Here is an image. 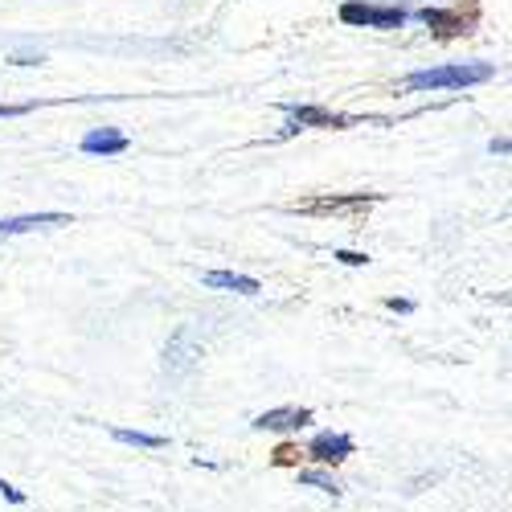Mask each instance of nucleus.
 <instances>
[{
    "mask_svg": "<svg viewBox=\"0 0 512 512\" xmlns=\"http://www.w3.org/2000/svg\"><path fill=\"white\" fill-rule=\"evenodd\" d=\"M300 484H312V488H320V492H340V484H336V476H328V472H300Z\"/></svg>",
    "mask_w": 512,
    "mask_h": 512,
    "instance_id": "nucleus-13",
    "label": "nucleus"
},
{
    "mask_svg": "<svg viewBox=\"0 0 512 512\" xmlns=\"http://www.w3.org/2000/svg\"><path fill=\"white\" fill-rule=\"evenodd\" d=\"M197 357H201V345L193 340V328H177V336L168 340V349H164V369L173 377H181L197 365Z\"/></svg>",
    "mask_w": 512,
    "mask_h": 512,
    "instance_id": "nucleus-7",
    "label": "nucleus"
},
{
    "mask_svg": "<svg viewBox=\"0 0 512 512\" xmlns=\"http://www.w3.org/2000/svg\"><path fill=\"white\" fill-rule=\"evenodd\" d=\"M332 259L345 267H369V254H361V250H332Z\"/></svg>",
    "mask_w": 512,
    "mask_h": 512,
    "instance_id": "nucleus-14",
    "label": "nucleus"
},
{
    "mask_svg": "<svg viewBox=\"0 0 512 512\" xmlns=\"http://www.w3.org/2000/svg\"><path fill=\"white\" fill-rule=\"evenodd\" d=\"M488 148H492V152H500V156H504V152H508V140H504V136H500V140H492V144H488Z\"/></svg>",
    "mask_w": 512,
    "mask_h": 512,
    "instance_id": "nucleus-19",
    "label": "nucleus"
},
{
    "mask_svg": "<svg viewBox=\"0 0 512 512\" xmlns=\"http://www.w3.org/2000/svg\"><path fill=\"white\" fill-rule=\"evenodd\" d=\"M0 496H9L13 504H25V492H17L13 484H5V480H0Z\"/></svg>",
    "mask_w": 512,
    "mask_h": 512,
    "instance_id": "nucleus-17",
    "label": "nucleus"
},
{
    "mask_svg": "<svg viewBox=\"0 0 512 512\" xmlns=\"http://www.w3.org/2000/svg\"><path fill=\"white\" fill-rule=\"evenodd\" d=\"M340 21L357 29H402L410 21L406 5H369V0H345L340 5Z\"/></svg>",
    "mask_w": 512,
    "mask_h": 512,
    "instance_id": "nucleus-2",
    "label": "nucleus"
},
{
    "mask_svg": "<svg viewBox=\"0 0 512 512\" xmlns=\"http://www.w3.org/2000/svg\"><path fill=\"white\" fill-rule=\"evenodd\" d=\"M381 201V193H345V197H312V201H295L291 213H357Z\"/></svg>",
    "mask_w": 512,
    "mask_h": 512,
    "instance_id": "nucleus-5",
    "label": "nucleus"
},
{
    "mask_svg": "<svg viewBox=\"0 0 512 512\" xmlns=\"http://www.w3.org/2000/svg\"><path fill=\"white\" fill-rule=\"evenodd\" d=\"M119 443H127V447H148V451H160L164 447V439L160 435H148V431H127V426H115L111 431Z\"/></svg>",
    "mask_w": 512,
    "mask_h": 512,
    "instance_id": "nucleus-12",
    "label": "nucleus"
},
{
    "mask_svg": "<svg viewBox=\"0 0 512 512\" xmlns=\"http://www.w3.org/2000/svg\"><path fill=\"white\" fill-rule=\"evenodd\" d=\"M496 78L492 62H447V66H426L402 78V95H426V91H467L480 82Z\"/></svg>",
    "mask_w": 512,
    "mask_h": 512,
    "instance_id": "nucleus-1",
    "label": "nucleus"
},
{
    "mask_svg": "<svg viewBox=\"0 0 512 512\" xmlns=\"http://www.w3.org/2000/svg\"><path fill=\"white\" fill-rule=\"evenodd\" d=\"M386 308H394V312H414V304H410V300H398V295H390Z\"/></svg>",
    "mask_w": 512,
    "mask_h": 512,
    "instance_id": "nucleus-18",
    "label": "nucleus"
},
{
    "mask_svg": "<svg viewBox=\"0 0 512 512\" xmlns=\"http://www.w3.org/2000/svg\"><path fill=\"white\" fill-rule=\"evenodd\" d=\"M353 451H357V443H353L349 435H332V431H324V435H316V439L308 443V455H312L316 463H324V467L345 463Z\"/></svg>",
    "mask_w": 512,
    "mask_h": 512,
    "instance_id": "nucleus-9",
    "label": "nucleus"
},
{
    "mask_svg": "<svg viewBox=\"0 0 512 512\" xmlns=\"http://www.w3.org/2000/svg\"><path fill=\"white\" fill-rule=\"evenodd\" d=\"M127 148H132V140H127V132H119V127H91L87 136L78 140V152L82 156H123Z\"/></svg>",
    "mask_w": 512,
    "mask_h": 512,
    "instance_id": "nucleus-6",
    "label": "nucleus"
},
{
    "mask_svg": "<svg viewBox=\"0 0 512 512\" xmlns=\"http://www.w3.org/2000/svg\"><path fill=\"white\" fill-rule=\"evenodd\" d=\"M46 226H74L70 213L46 209V213H17V218H0V238H17L29 230H46Z\"/></svg>",
    "mask_w": 512,
    "mask_h": 512,
    "instance_id": "nucleus-8",
    "label": "nucleus"
},
{
    "mask_svg": "<svg viewBox=\"0 0 512 512\" xmlns=\"http://www.w3.org/2000/svg\"><path fill=\"white\" fill-rule=\"evenodd\" d=\"M41 103L37 99H29V103H0V119H13V115H29V111H37Z\"/></svg>",
    "mask_w": 512,
    "mask_h": 512,
    "instance_id": "nucleus-15",
    "label": "nucleus"
},
{
    "mask_svg": "<svg viewBox=\"0 0 512 512\" xmlns=\"http://www.w3.org/2000/svg\"><path fill=\"white\" fill-rule=\"evenodd\" d=\"M410 17H418L422 25H431L435 37H463V33L476 29L480 9H476V5L467 9V13H463V5H459V9H418V13H410Z\"/></svg>",
    "mask_w": 512,
    "mask_h": 512,
    "instance_id": "nucleus-4",
    "label": "nucleus"
},
{
    "mask_svg": "<svg viewBox=\"0 0 512 512\" xmlns=\"http://www.w3.org/2000/svg\"><path fill=\"white\" fill-rule=\"evenodd\" d=\"M308 422H312L308 406H279V410H267L254 418V431H300Z\"/></svg>",
    "mask_w": 512,
    "mask_h": 512,
    "instance_id": "nucleus-10",
    "label": "nucleus"
},
{
    "mask_svg": "<svg viewBox=\"0 0 512 512\" xmlns=\"http://www.w3.org/2000/svg\"><path fill=\"white\" fill-rule=\"evenodd\" d=\"M283 115H287L283 136L300 132V127H332V132H340V127H357L361 123L357 115L328 111V107H316V103H283Z\"/></svg>",
    "mask_w": 512,
    "mask_h": 512,
    "instance_id": "nucleus-3",
    "label": "nucleus"
},
{
    "mask_svg": "<svg viewBox=\"0 0 512 512\" xmlns=\"http://www.w3.org/2000/svg\"><path fill=\"white\" fill-rule=\"evenodd\" d=\"M205 287H218V291H238V295H259L263 283L254 275H242V271H205L201 275Z\"/></svg>",
    "mask_w": 512,
    "mask_h": 512,
    "instance_id": "nucleus-11",
    "label": "nucleus"
},
{
    "mask_svg": "<svg viewBox=\"0 0 512 512\" xmlns=\"http://www.w3.org/2000/svg\"><path fill=\"white\" fill-rule=\"evenodd\" d=\"M295 459H300V451H295V447H279V451H275V463H279V467H287V463H295Z\"/></svg>",
    "mask_w": 512,
    "mask_h": 512,
    "instance_id": "nucleus-16",
    "label": "nucleus"
}]
</instances>
